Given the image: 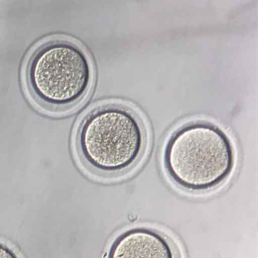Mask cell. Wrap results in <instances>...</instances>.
I'll return each mask as SVG.
<instances>
[{"instance_id": "6da1fadb", "label": "cell", "mask_w": 258, "mask_h": 258, "mask_svg": "<svg viewBox=\"0 0 258 258\" xmlns=\"http://www.w3.org/2000/svg\"><path fill=\"white\" fill-rule=\"evenodd\" d=\"M146 130L131 107L117 103L98 106L82 119L75 137L78 157L92 174L118 177L138 164L147 145Z\"/></svg>"}, {"instance_id": "277c9868", "label": "cell", "mask_w": 258, "mask_h": 258, "mask_svg": "<svg viewBox=\"0 0 258 258\" xmlns=\"http://www.w3.org/2000/svg\"><path fill=\"white\" fill-rule=\"evenodd\" d=\"M108 258H177L172 243L161 233L137 228L120 235L113 243Z\"/></svg>"}, {"instance_id": "3957f363", "label": "cell", "mask_w": 258, "mask_h": 258, "mask_svg": "<svg viewBox=\"0 0 258 258\" xmlns=\"http://www.w3.org/2000/svg\"><path fill=\"white\" fill-rule=\"evenodd\" d=\"M90 61L83 49L72 41L56 39L34 53L27 69L30 90L37 103L53 113L77 106L92 81Z\"/></svg>"}, {"instance_id": "5b68a950", "label": "cell", "mask_w": 258, "mask_h": 258, "mask_svg": "<svg viewBox=\"0 0 258 258\" xmlns=\"http://www.w3.org/2000/svg\"><path fill=\"white\" fill-rule=\"evenodd\" d=\"M0 258H17V257L11 249L0 244Z\"/></svg>"}, {"instance_id": "7a4b0ae2", "label": "cell", "mask_w": 258, "mask_h": 258, "mask_svg": "<svg viewBox=\"0 0 258 258\" xmlns=\"http://www.w3.org/2000/svg\"><path fill=\"white\" fill-rule=\"evenodd\" d=\"M163 162L182 188L205 191L223 183L235 166L233 146L226 133L210 122L196 121L177 129L165 147Z\"/></svg>"}]
</instances>
